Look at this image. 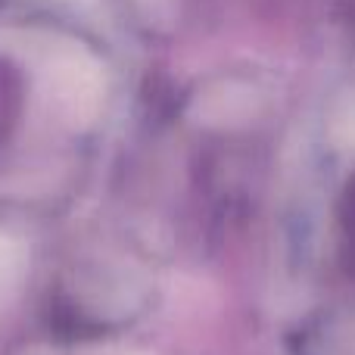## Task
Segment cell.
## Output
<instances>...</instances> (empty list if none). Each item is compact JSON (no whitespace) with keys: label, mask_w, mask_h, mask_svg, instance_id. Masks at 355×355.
Here are the masks:
<instances>
[{"label":"cell","mask_w":355,"mask_h":355,"mask_svg":"<svg viewBox=\"0 0 355 355\" xmlns=\"http://www.w3.org/2000/svg\"><path fill=\"white\" fill-rule=\"evenodd\" d=\"M22 268H25L22 246H19L10 234L0 231V306H3V302L12 296V290L19 287Z\"/></svg>","instance_id":"6da1fadb"}]
</instances>
